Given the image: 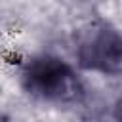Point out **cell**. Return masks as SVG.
Returning a JSON list of instances; mask_svg holds the SVG:
<instances>
[{
	"instance_id": "obj_2",
	"label": "cell",
	"mask_w": 122,
	"mask_h": 122,
	"mask_svg": "<svg viewBox=\"0 0 122 122\" xmlns=\"http://www.w3.org/2000/svg\"><path fill=\"white\" fill-rule=\"evenodd\" d=\"M74 65L82 72L118 78L122 72V36L111 21L90 23L76 38Z\"/></svg>"
},
{
	"instance_id": "obj_1",
	"label": "cell",
	"mask_w": 122,
	"mask_h": 122,
	"mask_svg": "<svg viewBox=\"0 0 122 122\" xmlns=\"http://www.w3.org/2000/svg\"><path fill=\"white\" fill-rule=\"evenodd\" d=\"M17 82L21 92L40 105L69 109L88 99V84L76 65L51 51L29 55L19 67Z\"/></svg>"
}]
</instances>
